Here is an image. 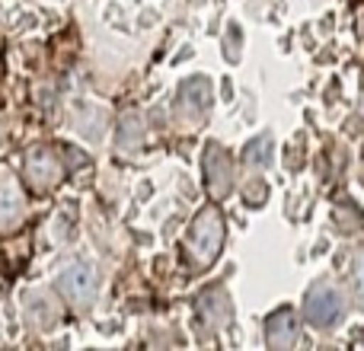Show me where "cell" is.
<instances>
[{"mask_svg":"<svg viewBox=\"0 0 364 351\" xmlns=\"http://www.w3.org/2000/svg\"><path fill=\"white\" fill-rule=\"evenodd\" d=\"M220 246H224V217L218 207H205L192 220V230L186 237V256L192 269H208L220 256Z\"/></svg>","mask_w":364,"mask_h":351,"instance_id":"obj_1","label":"cell"},{"mask_svg":"<svg viewBox=\"0 0 364 351\" xmlns=\"http://www.w3.org/2000/svg\"><path fill=\"white\" fill-rule=\"evenodd\" d=\"M211 80L208 77H188L179 87L176 96V122L186 131H195L198 125H205L208 112H211Z\"/></svg>","mask_w":364,"mask_h":351,"instance_id":"obj_2","label":"cell"},{"mask_svg":"<svg viewBox=\"0 0 364 351\" xmlns=\"http://www.w3.org/2000/svg\"><path fill=\"white\" fill-rule=\"evenodd\" d=\"M304 310H307V320L314 329H333V326H339L342 313H346V301H342L336 284L320 281L310 288Z\"/></svg>","mask_w":364,"mask_h":351,"instance_id":"obj_3","label":"cell"},{"mask_svg":"<svg viewBox=\"0 0 364 351\" xmlns=\"http://www.w3.org/2000/svg\"><path fill=\"white\" fill-rule=\"evenodd\" d=\"M58 291L74 310H87L96 301V275L87 262H70L58 271Z\"/></svg>","mask_w":364,"mask_h":351,"instance_id":"obj_4","label":"cell"},{"mask_svg":"<svg viewBox=\"0 0 364 351\" xmlns=\"http://www.w3.org/2000/svg\"><path fill=\"white\" fill-rule=\"evenodd\" d=\"M23 170H26V182H29L36 192H48V188H55L64 176L61 160H58V153L51 151V147H32V151L26 153Z\"/></svg>","mask_w":364,"mask_h":351,"instance_id":"obj_5","label":"cell"},{"mask_svg":"<svg viewBox=\"0 0 364 351\" xmlns=\"http://www.w3.org/2000/svg\"><path fill=\"white\" fill-rule=\"evenodd\" d=\"M205 182H208V192L211 198H227L233 188V163H230V153L224 151L220 144H208L205 151Z\"/></svg>","mask_w":364,"mask_h":351,"instance_id":"obj_6","label":"cell"},{"mask_svg":"<svg viewBox=\"0 0 364 351\" xmlns=\"http://www.w3.org/2000/svg\"><path fill=\"white\" fill-rule=\"evenodd\" d=\"M297 339H301V326H297L294 310L282 307V310H275V313L265 320V342H269L272 348L288 351V348L297 345Z\"/></svg>","mask_w":364,"mask_h":351,"instance_id":"obj_7","label":"cell"},{"mask_svg":"<svg viewBox=\"0 0 364 351\" xmlns=\"http://www.w3.org/2000/svg\"><path fill=\"white\" fill-rule=\"evenodd\" d=\"M198 316L208 329H224L233 316V307H230V297H227L224 288H208L198 301Z\"/></svg>","mask_w":364,"mask_h":351,"instance_id":"obj_8","label":"cell"},{"mask_svg":"<svg viewBox=\"0 0 364 351\" xmlns=\"http://www.w3.org/2000/svg\"><path fill=\"white\" fill-rule=\"evenodd\" d=\"M23 211H26V201H23L19 185L6 173H0V227L4 230L16 227L23 220Z\"/></svg>","mask_w":364,"mask_h":351,"instance_id":"obj_9","label":"cell"},{"mask_svg":"<svg viewBox=\"0 0 364 351\" xmlns=\"http://www.w3.org/2000/svg\"><path fill=\"white\" fill-rule=\"evenodd\" d=\"M23 316L32 329H51L58 323V307L48 301V294L29 291V294L23 297Z\"/></svg>","mask_w":364,"mask_h":351,"instance_id":"obj_10","label":"cell"},{"mask_svg":"<svg viewBox=\"0 0 364 351\" xmlns=\"http://www.w3.org/2000/svg\"><path fill=\"white\" fill-rule=\"evenodd\" d=\"M115 141H119V151L122 153H134L141 144H144V119H141L138 112H125L119 119Z\"/></svg>","mask_w":364,"mask_h":351,"instance_id":"obj_11","label":"cell"},{"mask_svg":"<svg viewBox=\"0 0 364 351\" xmlns=\"http://www.w3.org/2000/svg\"><path fill=\"white\" fill-rule=\"evenodd\" d=\"M243 163L252 166V170H265L272 163V138L269 134H259L250 144L243 147Z\"/></svg>","mask_w":364,"mask_h":351,"instance_id":"obj_12","label":"cell"},{"mask_svg":"<svg viewBox=\"0 0 364 351\" xmlns=\"http://www.w3.org/2000/svg\"><path fill=\"white\" fill-rule=\"evenodd\" d=\"M352 294L358 301V307L364 310V252H358L352 262Z\"/></svg>","mask_w":364,"mask_h":351,"instance_id":"obj_13","label":"cell"},{"mask_svg":"<svg viewBox=\"0 0 364 351\" xmlns=\"http://www.w3.org/2000/svg\"><path fill=\"white\" fill-rule=\"evenodd\" d=\"M227 61H240V26L230 23L227 26V48H224Z\"/></svg>","mask_w":364,"mask_h":351,"instance_id":"obj_14","label":"cell"},{"mask_svg":"<svg viewBox=\"0 0 364 351\" xmlns=\"http://www.w3.org/2000/svg\"><path fill=\"white\" fill-rule=\"evenodd\" d=\"M243 195H246V201H250V205H262L265 198H269V185H265V182H250V185L243 188Z\"/></svg>","mask_w":364,"mask_h":351,"instance_id":"obj_15","label":"cell"},{"mask_svg":"<svg viewBox=\"0 0 364 351\" xmlns=\"http://www.w3.org/2000/svg\"><path fill=\"white\" fill-rule=\"evenodd\" d=\"M358 32H361V38H364V10L358 13Z\"/></svg>","mask_w":364,"mask_h":351,"instance_id":"obj_16","label":"cell"},{"mask_svg":"<svg viewBox=\"0 0 364 351\" xmlns=\"http://www.w3.org/2000/svg\"><path fill=\"white\" fill-rule=\"evenodd\" d=\"M358 109H361V119H364V83H361V99H358Z\"/></svg>","mask_w":364,"mask_h":351,"instance_id":"obj_17","label":"cell"}]
</instances>
